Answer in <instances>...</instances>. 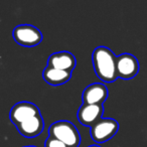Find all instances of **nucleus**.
Returning a JSON list of instances; mask_svg holds the SVG:
<instances>
[{
  "label": "nucleus",
  "mask_w": 147,
  "mask_h": 147,
  "mask_svg": "<svg viewBox=\"0 0 147 147\" xmlns=\"http://www.w3.org/2000/svg\"><path fill=\"white\" fill-rule=\"evenodd\" d=\"M37 115H40V112L33 103L19 102L12 107L10 114H9V118H10L11 122L15 126H17Z\"/></svg>",
  "instance_id": "nucleus-5"
},
{
  "label": "nucleus",
  "mask_w": 147,
  "mask_h": 147,
  "mask_svg": "<svg viewBox=\"0 0 147 147\" xmlns=\"http://www.w3.org/2000/svg\"><path fill=\"white\" fill-rule=\"evenodd\" d=\"M108 98V89L103 84H92L85 89L83 93L84 104L102 105Z\"/></svg>",
  "instance_id": "nucleus-8"
},
{
  "label": "nucleus",
  "mask_w": 147,
  "mask_h": 147,
  "mask_svg": "<svg viewBox=\"0 0 147 147\" xmlns=\"http://www.w3.org/2000/svg\"><path fill=\"white\" fill-rule=\"evenodd\" d=\"M103 111H104V108L102 105L83 104L79 108L78 119L81 124L92 127L101 119Z\"/></svg>",
  "instance_id": "nucleus-7"
},
{
  "label": "nucleus",
  "mask_w": 147,
  "mask_h": 147,
  "mask_svg": "<svg viewBox=\"0 0 147 147\" xmlns=\"http://www.w3.org/2000/svg\"><path fill=\"white\" fill-rule=\"evenodd\" d=\"M13 38L23 47H35L42 40L40 30L29 24H20L13 29Z\"/></svg>",
  "instance_id": "nucleus-3"
},
{
  "label": "nucleus",
  "mask_w": 147,
  "mask_h": 147,
  "mask_svg": "<svg viewBox=\"0 0 147 147\" xmlns=\"http://www.w3.org/2000/svg\"><path fill=\"white\" fill-rule=\"evenodd\" d=\"M43 127H45V122H43L42 117L41 115H37V116L17 125L16 128L22 136L26 137V138H34L42 132Z\"/></svg>",
  "instance_id": "nucleus-10"
},
{
  "label": "nucleus",
  "mask_w": 147,
  "mask_h": 147,
  "mask_svg": "<svg viewBox=\"0 0 147 147\" xmlns=\"http://www.w3.org/2000/svg\"><path fill=\"white\" fill-rule=\"evenodd\" d=\"M89 147H101V146H99V145H91V146H89Z\"/></svg>",
  "instance_id": "nucleus-13"
},
{
  "label": "nucleus",
  "mask_w": 147,
  "mask_h": 147,
  "mask_svg": "<svg viewBox=\"0 0 147 147\" xmlns=\"http://www.w3.org/2000/svg\"><path fill=\"white\" fill-rule=\"evenodd\" d=\"M139 71V63L130 53H122L117 57V74L118 78L129 80L136 76Z\"/></svg>",
  "instance_id": "nucleus-6"
},
{
  "label": "nucleus",
  "mask_w": 147,
  "mask_h": 147,
  "mask_svg": "<svg viewBox=\"0 0 147 147\" xmlns=\"http://www.w3.org/2000/svg\"><path fill=\"white\" fill-rule=\"evenodd\" d=\"M49 137L57 139L69 147H78L81 143V136L78 129L73 123L61 120L53 123L49 129Z\"/></svg>",
  "instance_id": "nucleus-2"
},
{
  "label": "nucleus",
  "mask_w": 147,
  "mask_h": 147,
  "mask_svg": "<svg viewBox=\"0 0 147 147\" xmlns=\"http://www.w3.org/2000/svg\"><path fill=\"white\" fill-rule=\"evenodd\" d=\"M119 124L111 118H101L94 126L91 127V136L97 143H103L110 140L117 133Z\"/></svg>",
  "instance_id": "nucleus-4"
},
{
  "label": "nucleus",
  "mask_w": 147,
  "mask_h": 147,
  "mask_svg": "<svg viewBox=\"0 0 147 147\" xmlns=\"http://www.w3.org/2000/svg\"><path fill=\"white\" fill-rule=\"evenodd\" d=\"M42 76L47 84L53 85V86H59V85H63L69 82L71 77V71H63V69H59L47 65L43 69Z\"/></svg>",
  "instance_id": "nucleus-11"
},
{
  "label": "nucleus",
  "mask_w": 147,
  "mask_h": 147,
  "mask_svg": "<svg viewBox=\"0 0 147 147\" xmlns=\"http://www.w3.org/2000/svg\"><path fill=\"white\" fill-rule=\"evenodd\" d=\"M45 147H69V146H67L65 143L57 140V139L53 138V137H49V138L45 140Z\"/></svg>",
  "instance_id": "nucleus-12"
},
{
  "label": "nucleus",
  "mask_w": 147,
  "mask_h": 147,
  "mask_svg": "<svg viewBox=\"0 0 147 147\" xmlns=\"http://www.w3.org/2000/svg\"><path fill=\"white\" fill-rule=\"evenodd\" d=\"M76 57L69 51L55 53L47 59V65L63 71H71L76 67Z\"/></svg>",
  "instance_id": "nucleus-9"
},
{
  "label": "nucleus",
  "mask_w": 147,
  "mask_h": 147,
  "mask_svg": "<svg viewBox=\"0 0 147 147\" xmlns=\"http://www.w3.org/2000/svg\"><path fill=\"white\" fill-rule=\"evenodd\" d=\"M93 65L96 75L105 83H112L118 78L117 57L110 49L98 47L93 51Z\"/></svg>",
  "instance_id": "nucleus-1"
},
{
  "label": "nucleus",
  "mask_w": 147,
  "mask_h": 147,
  "mask_svg": "<svg viewBox=\"0 0 147 147\" xmlns=\"http://www.w3.org/2000/svg\"><path fill=\"white\" fill-rule=\"evenodd\" d=\"M24 147H35V146H24Z\"/></svg>",
  "instance_id": "nucleus-14"
}]
</instances>
